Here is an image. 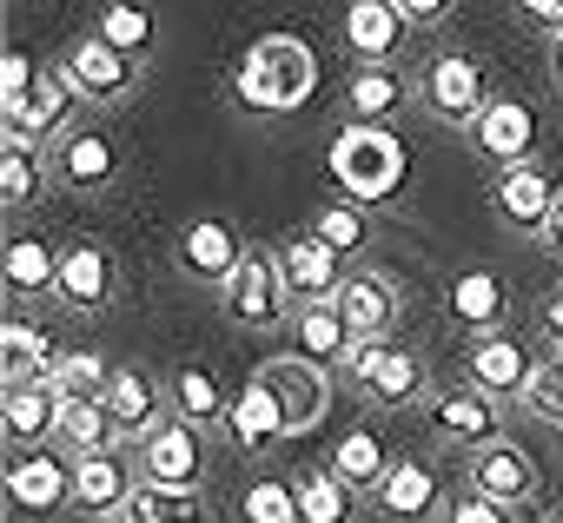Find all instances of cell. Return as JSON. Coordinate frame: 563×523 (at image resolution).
<instances>
[{
    "mask_svg": "<svg viewBox=\"0 0 563 523\" xmlns=\"http://www.w3.org/2000/svg\"><path fill=\"white\" fill-rule=\"evenodd\" d=\"M54 444L67 457H93V450H113L120 444V424L107 411V398H60V424H54Z\"/></svg>",
    "mask_w": 563,
    "mask_h": 523,
    "instance_id": "f546056e",
    "label": "cell"
},
{
    "mask_svg": "<svg viewBox=\"0 0 563 523\" xmlns=\"http://www.w3.org/2000/svg\"><path fill=\"white\" fill-rule=\"evenodd\" d=\"M113 292H120V258L107 252V245H93V238H80V245H67L60 252V305L67 312H107L113 305Z\"/></svg>",
    "mask_w": 563,
    "mask_h": 523,
    "instance_id": "9a60e30c",
    "label": "cell"
},
{
    "mask_svg": "<svg viewBox=\"0 0 563 523\" xmlns=\"http://www.w3.org/2000/svg\"><path fill=\"white\" fill-rule=\"evenodd\" d=\"M504 312H510V286L497 272H457L451 279V319L471 325V332H504Z\"/></svg>",
    "mask_w": 563,
    "mask_h": 523,
    "instance_id": "1f68e13d",
    "label": "cell"
},
{
    "mask_svg": "<svg viewBox=\"0 0 563 523\" xmlns=\"http://www.w3.org/2000/svg\"><path fill=\"white\" fill-rule=\"evenodd\" d=\"M537 325H543V338L563 352V286H556V292H543V305H537Z\"/></svg>",
    "mask_w": 563,
    "mask_h": 523,
    "instance_id": "bcb514c9",
    "label": "cell"
},
{
    "mask_svg": "<svg viewBox=\"0 0 563 523\" xmlns=\"http://www.w3.org/2000/svg\"><path fill=\"white\" fill-rule=\"evenodd\" d=\"M140 490V477L126 470L120 450H93V457H74V510L93 516V523H113L126 516V497Z\"/></svg>",
    "mask_w": 563,
    "mask_h": 523,
    "instance_id": "d6986e66",
    "label": "cell"
},
{
    "mask_svg": "<svg viewBox=\"0 0 563 523\" xmlns=\"http://www.w3.org/2000/svg\"><path fill=\"white\" fill-rule=\"evenodd\" d=\"M258 378L278 398V411H286V437H306V431L325 424V411H332V371L325 365H312L299 352H278V358L258 365Z\"/></svg>",
    "mask_w": 563,
    "mask_h": 523,
    "instance_id": "5b68a950",
    "label": "cell"
},
{
    "mask_svg": "<svg viewBox=\"0 0 563 523\" xmlns=\"http://www.w3.org/2000/svg\"><path fill=\"white\" fill-rule=\"evenodd\" d=\"M332 305L345 312V325L358 332V345L391 338V325H398V312H405V299H398V286H391L385 272H352V279L339 286Z\"/></svg>",
    "mask_w": 563,
    "mask_h": 523,
    "instance_id": "603a6c76",
    "label": "cell"
},
{
    "mask_svg": "<svg viewBox=\"0 0 563 523\" xmlns=\"http://www.w3.org/2000/svg\"><path fill=\"white\" fill-rule=\"evenodd\" d=\"M140 470H146V483L199 490V477H206V431L186 424V418H166V424L140 444Z\"/></svg>",
    "mask_w": 563,
    "mask_h": 523,
    "instance_id": "5bb4252c",
    "label": "cell"
},
{
    "mask_svg": "<svg viewBox=\"0 0 563 523\" xmlns=\"http://www.w3.org/2000/svg\"><path fill=\"white\" fill-rule=\"evenodd\" d=\"M107 378H113V365H107L100 352H60L54 391H60V398H107Z\"/></svg>",
    "mask_w": 563,
    "mask_h": 523,
    "instance_id": "b9f144b4",
    "label": "cell"
},
{
    "mask_svg": "<svg viewBox=\"0 0 563 523\" xmlns=\"http://www.w3.org/2000/svg\"><path fill=\"white\" fill-rule=\"evenodd\" d=\"M471 490H484V497H497V503H530L537 497V457L523 450V444H510V437H497V444H484V450H471Z\"/></svg>",
    "mask_w": 563,
    "mask_h": 523,
    "instance_id": "7402d4cb",
    "label": "cell"
},
{
    "mask_svg": "<svg viewBox=\"0 0 563 523\" xmlns=\"http://www.w3.org/2000/svg\"><path fill=\"white\" fill-rule=\"evenodd\" d=\"M471 140H477V153L504 173V166H523L530 153H537V113H530V100H490L484 107V120L471 126Z\"/></svg>",
    "mask_w": 563,
    "mask_h": 523,
    "instance_id": "44dd1931",
    "label": "cell"
},
{
    "mask_svg": "<svg viewBox=\"0 0 563 523\" xmlns=\"http://www.w3.org/2000/svg\"><path fill=\"white\" fill-rule=\"evenodd\" d=\"M126 523H212L206 490H173V483H146L126 497Z\"/></svg>",
    "mask_w": 563,
    "mask_h": 523,
    "instance_id": "836d02e7",
    "label": "cell"
},
{
    "mask_svg": "<svg viewBox=\"0 0 563 523\" xmlns=\"http://www.w3.org/2000/svg\"><path fill=\"white\" fill-rule=\"evenodd\" d=\"M345 378L358 385V398H365L372 411H411V404L424 398V385H431V365H424L418 352L391 345V338H372V345L352 352Z\"/></svg>",
    "mask_w": 563,
    "mask_h": 523,
    "instance_id": "3957f363",
    "label": "cell"
},
{
    "mask_svg": "<svg viewBox=\"0 0 563 523\" xmlns=\"http://www.w3.org/2000/svg\"><path fill=\"white\" fill-rule=\"evenodd\" d=\"M60 424V391L54 385H14V391H0V431H8V444L34 450L47 444Z\"/></svg>",
    "mask_w": 563,
    "mask_h": 523,
    "instance_id": "f1b7e54d",
    "label": "cell"
},
{
    "mask_svg": "<svg viewBox=\"0 0 563 523\" xmlns=\"http://www.w3.org/2000/svg\"><path fill=\"white\" fill-rule=\"evenodd\" d=\"M438 503H444V490H438V470L424 457H391L385 483L372 490V510L385 523H431Z\"/></svg>",
    "mask_w": 563,
    "mask_h": 523,
    "instance_id": "ffe728a7",
    "label": "cell"
},
{
    "mask_svg": "<svg viewBox=\"0 0 563 523\" xmlns=\"http://www.w3.org/2000/svg\"><path fill=\"white\" fill-rule=\"evenodd\" d=\"M405 34H411V21L391 8V0H352L345 8V47L358 54V67H391Z\"/></svg>",
    "mask_w": 563,
    "mask_h": 523,
    "instance_id": "cb8c5ba5",
    "label": "cell"
},
{
    "mask_svg": "<svg viewBox=\"0 0 563 523\" xmlns=\"http://www.w3.org/2000/svg\"><path fill=\"white\" fill-rule=\"evenodd\" d=\"M391 8H398V14H405L411 27H438V21H444V14L457 8V0H391Z\"/></svg>",
    "mask_w": 563,
    "mask_h": 523,
    "instance_id": "f6af8a7d",
    "label": "cell"
},
{
    "mask_svg": "<svg viewBox=\"0 0 563 523\" xmlns=\"http://www.w3.org/2000/svg\"><path fill=\"white\" fill-rule=\"evenodd\" d=\"M107 411H113V424H120V444H146V437L173 418V398H166V385L146 378L140 365H113V378H107Z\"/></svg>",
    "mask_w": 563,
    "mask_h": 523,
    "instance_id": "4fadbf2b",
    "label": "cell"
},
{
    "mask_svg": "<svg viewBox=\"0 0 563 523\" xmlns=\"http://www.w3.org/2000/svg\"><path fill=\"white\" fill-rule=\"evenodd\" d=\"M34 60L21 54V47H8V54H0V113H8V107H21L27 93H34Z\"/></svg>",
    "mask_w": 563,
    "mask_h": 523,
    "instance_id": "ee69618b",
    "label": "cell"
},
{
    "mask_svg": "<svg viewBox=\"0 0 563 523\" xmlns=\"http://www.w3.org/2000/svg\"><path fill=\"white\" fill-rule=\"evenodd\" d=\"M332 173H339L345 199L378 205V199H391L405 186V146H398L391 126H345L332 140Z\"/></svg>",
    "mask_w": 563,
    "mask_h": 523,
    "instance_id": "7a4b0ae2",
    "label": "cell"
},
{
    "mask_svg": "<svg viewBox=\"0 0 563 523\" xmlns=\"http://www.w3.org/2000/svg\"><path fill=\"white\" fill-rule=\"evenodd\" d=\"M543 523H563V510H556V516H543Z\"/></svg>",
    "mask_w": 563,
    "mask_h": 523,
    "instance_id": "f907efd6",
    "label": "cell"
},
{
    "mask_svg": "<svg viewBox=\"0 0 563 523\" xmlns=\"http://www.w3.org/2000/svg\"><path fill=\"white\" fill-rule=\"evenodd\" d=\"M245 252H252V245H239V232H232L225 219H192V225L179 232V245H173L179 272H186L192 286H225V279L239 272Z\"/></svg>",
    "mask_w": 563,
    "mask_h": 523,
    "instance_id": "ac0fdd59",
    "label": "cell"
},
{
    "mask_svg": "<svg viewBox=\"0 0 563 523\" xmlns=\"http://www.w3.org/2000/svg\"><path fill=\"white\" fill-rule=\"evenodd\" d=\"M556 192H563V186H556V179H550L537 159H523V166H504V173H497V186H490V205H497V219H504L510 232H523V238H543Z\"/></svg>",
    "mask_w": 563,
    "mask_h": 523,
    "instance_id": "8fae6325",
    "label": "cell"
},
{
    "mask_svg": "<svg viewBox=\"0 0 563 523\" xmlns=\"http://www.w3.org/2000/svg\"><path fill=\"white\" fill-rule=\"evenodd\" d=\"M418 100H424V113L444 120V126H477L484 107H490V80H484V67H477L471 54H438V60H424V74H418Z\"/></svg>",
    "mask_w": 563,
    "mask_h": 523,
    "instance_id": "8992f818",
    "label": "cell"
},
{
    "mask_svg": "<svg viewBox=\"0 0 563 523\" xmlns=\"http://www.w3.org/2000/svg\"><path fill=\"white\" fill-rule=\"evenodd\" d=\"M517 8H523V14H530L537 27H550V34L563 27V0H517Z\"/></svg>",
    "mask_w": 563,
    "mask_h": 523,
    "instance_id": "7dc6e473",
    "label": "cell"
},
{
    "mask_svg": "<svg viewBox=\"0 0 563 523\" xmlns=\"http://www.w3.org/2000/svg\"><path fill=\"white\" fill-rule=\"evenodd\" d=\"M54 371H60V352H54V338L34 325V319H8L0 325V385H54Z\"/></svg>",
    "mask_w": 563,
    "mask_h": 523,
    "instance_id": "484cf974",
    "label": "cell"
},
{
    "mask_svg": "<svg viewBox=\"0 0 563 523\" xmlns=\"http://www.w3.org/2000/svg\"><path fill=\"white\" fill-rule=\"evenodd\" d=\"M47 179H54V166L41 159L34 140H8V146H0V205H8V212H27Z\"/></svg>",
    "mask_w": 563,
    "mask_h": 523,
    "instance_id": "e575fe53",
    "label": "cell"
},
{
    "mask_svg": "<svg viewBox=\"0 0 563 523\" xmlns=\"http://www.w3.org/2000/svg\"><path fill=\"white\" fill-rule=\"evenodd\" d=\"M8 503H14L21 516H54V510H67V503H74V464H67L60 450H47V444L21 450V457L8 464Z\"/></svg>",
    "mask_w": 563,
    "mask_h": 523,
    "instance_id": "30bf717a",
    "label": "cell"
},
{
    "mask_svg": "<svg viewBox=\"0 0 563 523\" xmlns=\"http://www.w3.org/2000/svg\"><path fill=\"white\" fill-rule=\"evenodd\" d=\"M292 352L332 371V365H352L358 332L345 325V312H339V305H299V312H292Z\"/></svg>",
    "mask_w": 563,
    "mask_h": 523,
    "instance_id": "83f0119b",
    "label": "cell"
},
{
    "mask_svg": "<svg viewBox=\"0 0 563 523\" xmlns=\"http://www.w3.org/2000/svg\"><path fill=\"white\" fill-rule=\"evenodd\" d=\"M87 100H80V87L60 74V67H41V80H34V93L21 100V107H8L0 120H8V140H34V146H60L67 133H74V113H80Z\"/></svg>",
    "mask_w": 563,
    "mask_h": 523,
    "instance_id": "52a82bcc",
    "label": "cell"
},
{
    "mask_svg": "<svg viewBox=\"0 0 563 523\" xmlns=\"http://www.w3.org/2000/svg\"><path fill=\"white\" fill-rule=\"evenodd\" d=\"M312 238H319V245H332L339 258H358V252L372 245V212H365L358 199L319 205V219H312Z\"/></svg>",
    "mask_w": 563,
    "mask_h": 523,
    "instance_id": "74e56055",
    "label": "cell"
},
{
    "mask_svg": "<svg viewBox=\"0 0 563 523\" xmlns=\"http://www.w3.org/2000/svg\"><path fill=\"white\" fill-rule=\"evenodd\" d=\"M278 272H286L292 305H332L339 286L352 279V272H345V258H339L332 245H319L312 232H299L292 245H278Z\"/></svg>",
    "mask_w": 563,
    "mask_h": 523,
    "instance_id": "2e32d148",
    "label": "cell"
},
{
    "mask_svg": "<svg viewBox=\"0 0 563 523\" xmlns=\"http://www.w3.org/2000/svg\"><path fill=\"white\" fill-rule=\"evenodd\" d=\"M358 497H372L378 483H385V470H391V457H385V437L378 431H345L339 444H332V457H325Z\"/></svg>",
    "mask_w": 563,
    "mask_h": 523,
    "instance_id": "d590c367",
    "label": "cell"
},
{
    "mask_svg": "<svg viewBox=\"0 0 563 523\" xmlns=\"http://www.w3.org/2000/svg\"><path fill=\"white\" fill-rule=\"evenodd\" d=\"M405 100H411V87H405V74H398V67H358V74H352V87H345L352 126H385Z\"/></svg>",
    "mask_w": 563,
    "mask_h": 523,
    "instance_id": "d6a6232c",
    "label": "cell"
},
{
    "mask_svg": "<svg viewBox=\"0 0 563 523\" xmlns=\"http://www.w3.org/2000/svg\"><path fill=\"white\" fill-rule=\"evenodd\" d=\"M54 179L67 192H107L120 179V140L107 126H74L60 146H54Z\"/></svg>",
    "mask_w": 563,
    "mask_h": 523,
    "instance_id": "e0dca14e",
    "label": "cell"
},
{
    "mask_svg": "<svg viewBox=\"0 0 563 523\" xmlns=\"http://www.w3.org/2000/svg\"><path fill=\"white\" fill-rule=\"evenodd\" d=\"M0 279H8V299L27 305V299H54L60 292V252L34 232H14L8 252H0Z\"/></svg>",
    "mask_w": 563,
    "mask_h": 523,
    "instance_id": "d4e9b609",
    "label": "cell"
},
{
    "mask_svg": "<svg viewBox=\"0 0 563 523\" xmlns=\"http://www.w3.org/2000/svg\"><path fill=\"white\" fill-rule=\"evenodd\" d=\"M232 93L245 113H299L319 93V54L299 34H258L239 67H232Z\"/></svg>",
    "mask_w": 563,
    "mask_h": 523,
    "instance_id": "6da1fadb",
    "label": "cell"
},
{
    "mask_svg": "<svg viewBox=\"0 0 563 523\" xmlns=\"http://www.w3.org/2000/svg\"><path fill=\"white\" fill-rule=\"evenodd\" d=\"M537 424H550V431H563V352L550 345V358H537V371H530V385H523V398H517Z\"/></svg>",
    "mask_w": 563,
    "mask_h": 523,
    "instance_id": "ab89813d",
    "label": "cell"
},
{
    "mask_svg": "<svg viewBox=\"0 0 563 523\" xmlns=\"http://www.w3.org/2000/svg\"><path fill=\"white\" fill-rule=\"evenodd\" d=\"M166 398H173V418H186V424H199V431H225L232 398L219 391V378H212L206 365H179V371L166 378Z\"/></svg>",
    "mask_w": 563,
    "mask_h": 523,
    "instance_id": "4dcf8cb0",
    "label": "cell"
},
{
    "mask_svg": "<svg viewBox=\"0 0 563 523\" xmlns=\"http://www.w3.org/2000/svg\"><path fill=\"white\" fill-rule=\"evenodd\" d=\"M113 523H126V516H113Z\"/></svg>",
    "mask_w": 563,
    "mask_h": 523,
    "instance_id": "816d5d0a",
    "label": "cell"
},
{
    "mask_svg": "<svg viewBox=\"0 0 563 523\" xmlns=\"http://www.w3.org/2000/svg\"><path fill=\"white\" fill-rule=\"evenodd\" d=\"M299 510H306V523H352L358 516V490L332 464H319V470L299 477Z\"/></svg>",
    "mask_w": 563,
    "mask_h": 523,
    "instance_id": "8d00e7d4",
    "label": "cell"
},
{
    "mask_svg": "<svg viewBox=\"0 0 563 523\" xmlns=\"http://www.w3.org/2000/svg\"><path fill=\"white\" fill-rule=\"evenodd\" d=\"M444 523H510V503H497V497H484V490H457L451 503H444Z\"/></svg>",
    "mask_w": 563,
    "mask_h": 523,
    "instance_id": "7bdbcfd3",
    "label": "cell"
},
{
    "mask_svg": "<svg viewBox=\"0 0 563 523\" xmlns=\"http://www.w3.org/2000/svg\"><path fill=\"white\" fill-rule=\"evenodd\" d=\"M543 245L563 258V192H556V205H550V225H543Z\"/></svg>",
    "mask_w": 563,
    "mask_h": 523,
    "instance_id": "c3c4849f",
    "label": "cell"
},
{
    "mask_svg": "<svg viewBox=\"0 0 563 523\" xmlns=\"http://www.w3.org/2000/svg\"><path fill=\"white\" fill-rule=\"evenodd\" d=\"M60 74L80 87L87 107H120V100L140 87V60L120 54V47H107L100 34H80V41L60 54Z\"/></svg>",
    "mask_w": 563,
    "mask_h": 523,
    "instance_id": "ba28073f",
    "label": "cell"
},
{
    "mask_svg": "<svg viewBox=\"0 0 563 523\" xmlns=\"http://www.w3.org/2000/svg\"><path fill=\"white\" fill-rule=\"evenodd\" d=\"M550 80H556V87H563V27H556V34H550Z\"/></svg>",
    "mask_w": 563,
    "mask_h": 523,
    "instance_id": "681fc988",
    "label": "cell"
},
{
    "mask_svg": "<svg viewBox=\"0 0 563 523\" xmlns=\"http://www.w3.org/2000/svg\"><path fill=\"white\" fill-rule=\"evenodd\" d=\"M239 516H245V523H306L299 483H286V477H258V483L239 497Z\"/></svg>",
    "mask_w": 563,
    "mask_h": 523,
    "instance_id": "f35d334b",
    "label": "cell"
},
{
    "mask_svg": "<svg viewBox=\"0 0 563 523\" xmlns=\"http://www.w3.org/2000/svg\"><path fill=\"white\" fill-rule=\"evenodd\" d=\"M107 47H120V54H133V60H146V47H153V14L146 8H126V0H120V8H107L100 14V27H93Z\"/></svg>",
    "mask_w": 563,
    "mask_h": 523,
    "instance_id": "60d3db41",
    "label": "cell"
},
{
    "mask_svg": "<svg viewBox=\"0 0 563 523\" xmlns=\"http://www.w3.org/2000/svg\"><path fill=\"white\" fill-rule=\"evenodd\" d=\"M225 437H232L245 457H265L272 444H286V411H278V398L265 391L258 371H252V385L232 398V411H225Z\"/></svg>",
    "mask_w": 563,
    "mask_h": 523,
    "instance_id": "4316f807",
    "label": "cell"
},
{
    "mask_svg": "<svg viewBox=\"0 0 563 523\" xmlns=\"http://www.w3.org/2000/svg\"><path fill=\"white\" fill-rule=\"evenodd\" d=\"M537 358L517 332H477V345L464 352V385H477L484 398H523Z\"/></svg>",
    "mask_w": 563,
    "mask_h": 523,
    "instance_id": "7c38bea8",
    "label": "cell"
},
{
    "mask_svg": "<svg viewBox=\"0 0 563 523\" xmlns=\"http://www.w3.org/2000/svg\"><path fill=\"white\" fill-rule=\"evenodd\" d=\"M424 424H431V437L451 444V450H484V444H497V431H504L497 398H484L477 385H451V391H438V398L424 404Z\"/></svg>",
    "mask_w": 563,
    "mask_h": 523,
    "instance_id": "9c48e42d",
    "label": "cell"
},
{
    "mask_svg": "<svg viewBox=\"0 0 563 523\" xmlns=\"http://www.w3.org/2000/svg\"><path fill=\"white\" fill-rule=\"evenodd\" d=\"M219 305H225V319L245 325V332L286 325V319H292V292H286V272H278V252L252 245V252L239 258V272L219 286Z\"/></svg>",
    "mask_w": 563,
    "mask_h": 523,
    "instance_id": "277c9868",
    "label": "cell"
}]
</instances>
